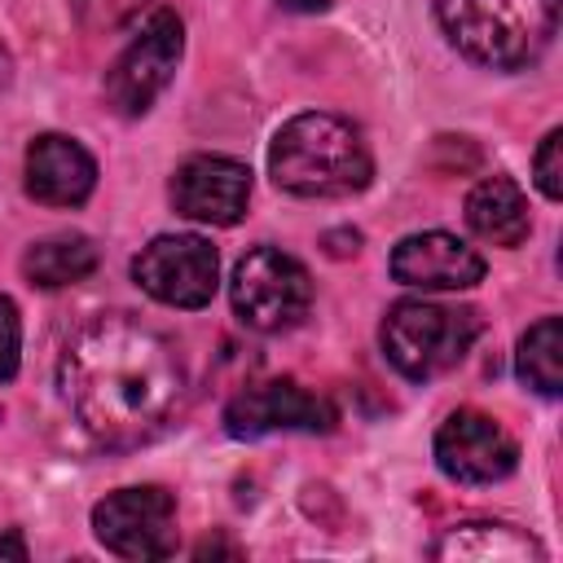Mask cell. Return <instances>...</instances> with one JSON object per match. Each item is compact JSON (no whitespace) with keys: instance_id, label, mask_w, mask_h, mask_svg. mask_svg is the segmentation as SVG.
Returning <instances> with one entry per match:
<instances>
[{"instance_id":"obj_1","label":"cell","mask_w":563,"mask_h":563,"mask_svg":"<svg viewBox=\"0 0 563 563\" xmlns=\"http://www.w3.org/2000/svg\"><path fill=\"white\" fill-rule=\"evenodd\" d=\"M57 387L75 422L106 449L158 440L189 400L176 343L128 312H101L70 334L57 361Z\"/></svg>"},{"instance_id":"obj_2","label":"cell","mask_w":563,"mask_h":563,"mask_svg":"<svg viewBox=\"0 0 563 563\" xmlns=\"http://www.w3.org/2000/svg\"><path fill=\"white\" fill-rule=\"evenodd\" d=\"M268 176L295 198H347L369 185L374 158L356 123L308 110L277 128L268 145Z\"/></svg>"},{"instance_id":"obj_3","label":"cell","mask_w":563,"mask_h":563,"mask_svg":"<svg viewBox=\"0 0 563 563\" xmlns=\"http://www.w3.org/2000/svg\"><path fill=\"white\" fill-rule=\"evenodd\" d=\"M431 9L449 44L484 70L532 66L559 31V0H431Z\"/></svg>"},{"instance_id":"obj_4","label":"cell","mask_w":563,"mask_h":563,"mask_svg":"<svg viewBox=\"0 0 563 563\" xmlns=\"http://www.w3.org/2000/svg\"><path fill=\"white\" fill-rule=\"evenodd\" d=\"M378 339H383L387 361L405 378L427 383V378L449 374L471 352V343L479 339V312L449 308L435 299H400L387 308Z\"/></svg>"},{"instance_id":"obj_5","label":"cell","mask_w":563,"mask_h":563,"mask_svg":"<svg viewBox=\"0 0 563 563\" xmlns=\"http://www.w3.org/2000/svg\"><path fill=\"white\" fill-rule=\"evenodd\" d=\"M233 317L255 330V334H282L299 325L312 308V277L308 268L277 251V246H255L238 260L233 282H229Z\"/></svg>"},{"instance_id":"obj_6","label":"cell","mask_w":563,"mask_h":563,"mask_svg":"<svg viewBox=\"0 0 563 563\" xmlns=\"http://www.w3.org/2000/svg\"><path fill=\"white\" fill-rule=\"evenodd\" d=\"M185 53V26L172 9H154L141 31L128 40V48L106 70V101L114 114L136 119L154 106V97L172 84L176 62Z\"/></svg>"},{"instance_id":"obj_7","label":"cell","mask_w":563,"mask_h":563,"mask_svg":"<svg viewBox=\"0 0 563 563\" xmlns=\"http://www.w3.org/2000/svg\"><path fill=\"white\" fill-rule=\"evenodd\" d=\"M132 277L167 308H207L220 286V255L198 233H158L132 260Z\"/></svg>"},{"instance_id":"obj_8","label":"cell","mask_w":563,"mask_h":563,"mask_svg":"<svg viewBox=\"0 0 563 563\" xmlns=\"http://www.w3.org/2000/svg\"><path fill=\"white\" fill-rule=\"evenodd\" d=\"M92 532L119 559H167L176 550V501L158 484L119 488L92 506Z\"/></svg>"},{"instance_id":"obj_9","label":"cell","mask_w":563,"mask_h":563,"mask_svg":"<svg viewBox=\"0 0 563 563\" xmlns=\"http://www.w3.org/2000/svg\"><path fill=\"white\" fill-rule=\"evenodd\" d=\"M334 405L317 391H303L290 378H268L242 387L224 405V431L233 440H260L273 431H330Z\"/></svg>"},{"instance_id":"obj_10","label":"cell","mask_w":563,"mask_h":563,"mask_svg":"<svg viewBox=\"0 0 563 563\" xmlns=\"http://www.w3.org/2000/svg\"><path fill=\"white\" fill-rule=\"evenodd\" d=\"M519 444L510 431L479 413V409H453L435 431V466L453 484H497L515 471Z\"/></svg>"},{"instance_id":"obj_11","label":"cell","mask_w":563,"mask_h":563,"mask_svg":"<svg viewBox=\"0 0 563 563\" xmlns=\"http://www.w3.org/2000/svg\"><path fill=\"white\" fill-rule=\"evenodd\" d=\"M251 202V167L229 154H194L172 176V207L198 224H238Z\"/></svg>"},{"instance_id":"obj_12","label":"cell","mask_w":563,"mask_h":563,"mask_svg":"<svg viewBox=\"0 0 563 563\" xmlns=\"http://www.w3.org/2000/svg\"><path fill=\"white\" fill-rule=\"evenodd\" d=\"M387 268L400 286H413V290H466L484 282V255L444 229L400 238Z\"/></svg>"},{"instance_id":"obj_13","label":"cell","mask_w":563,"mask_h":563,"mask_svg":"<svg viewBox=\"0 0 563 563\" xmlns=\"http://www.w3.org/2000/svg\"><path fill=\"white\" fill-rule=\"evenodd\" d=\"M97 185L92 154L62 132H44L26 145V194L44 207H79Z\"/></svg>"},{"instance_id":"obj_14","label":"cell","mask_w":563,"mask_h":563,"mask_svg":"<svg viewBox=\"0 0 563 563\" xmlns=\"http://www.w3.org/2000/svg\"><path fill=\"white\" fill-rule=\"evenodd\" d=\"M466 224L475 238H484L493 246H519L532 229L523 189L510 176H484L466 194Z\"/></svg>"},{"instance_id":"obj_15","label":"cell","mask_w":563,"mask_h":563,"mask_svg":"<svg viewBox=\"0 0 563 563\" xmlns=\"http://www.w3.org/2000/svg\"><path fill=\"white\" fill-rule=\"evenodd\" d=\"M435 559H479V563H528V559H541L545 550L537 545V537L510 528V523H488V519H475V523H457L449 528L435 550Z\"/></svg>"},{"instance_id":"obj_16","label":"cell","mask_w":563,"mask_h":563,"mask_svg":"<svg viewBox=\"0 0 563 563\" xmlns=\"http://www.w3.org/2000/svg\"><path fill=\"white\" fill-rule=\"evenodd\" d=\"M92 268H97V246H92V238H84V233H53V238H40V242H31L26 255H22V273H26V282L40 286V290L75 286V282H84Z\"/></svg>"},{"instance_id":"obj_17","label":"cell","mask_w":563,"mask_h":563,"mask_svg":"<svg viewBox=\"0 0 563 563\" xmlns=\"http://www.w3.org/2000/svg\"><path fill=\"white\" fill-rule=\"evenodd\" d=\"M515 374L537 391V396H559L563 391V321L541 317L528 325L515 352Z\"/></svg>"},{"instance_id":"obj_18","label":"cell","mask_w":563,"mask_h":563,"mask_svg":"<svg viewBox=\"0 0 563 563\" xmlns=\"http://www.w3.org/2000/svg\"><path fill=\"white\" fill-rule=\"evenodd\" d=\"M70 4V13L79 18V26L84 31H119L128 18H136V9L145 4V0H66Z\"/></svg>"},{"instance_id":"obj_19","label":"cell","mask_w":563,"mask_h":563,"mask_svg":"<svg viewBox=\"0 0 563 563\" xmlns=\"http://www.w3.org/2000/svg\"><path fill=\"white\" fill-rule=\"evenodd\" d=\"M563 132L554 128V132H545L541 136V150H537V158H532V176H537V189L550 198V202H559L563 198Z\"/></svg>"},{"instance_id":"obj_20","label":"cell","mask_w":563,"mask_h":563,"mask_svg":"<svg viewBox=\"0 0 563 563\" xmlns=\"http://www.w3.org/2000/svg\"><path fill=\"white\" fill-rule=\"evenodd\" d=\"M18 356H22V321H18V303L9 295H0V383L18 374Z\"/></svg>"},{"instance_id":"obj_21","label":"cell","mask_w":563,"mask_h":563,"mask_svg":"<svg viewBox=\"0 0 563 563\" xmlns=\"http://www.w3.org/2000/svg\"><path fill=\"white\" fill-rule=\"evenodd\" d=\"M282 9H290V13H325L334 0H277Z\"/></svg>"},{"instance_id":"obj_22","label":"cell","mask_w":563,"mask_h":563,"mask_svg":"<svg viewBox=\"0 0 563 563\" xmlns=\"http://www.w3.org/2000/svg\"><path fill=\"white\" fill-rule=\"evenodd\" d=\"M0 559H18V563H22V559H26V541H22V537H13V532H9V537H0Z\"/></svg>"},{"instance_id":"obj_23","label":"cell","mask_w":563,"mask_h":563,"mask_svg":"<svg viewBox=\"0 0 563 563\" xmlns=\"http://www.w3.org/2000/svg\"><path fill=\"white\" fill-rule=\"evenodd\" d=\"M9 79H13V62H9V53L0 44V88H9Z\"/></svg>"}]
</instances>
